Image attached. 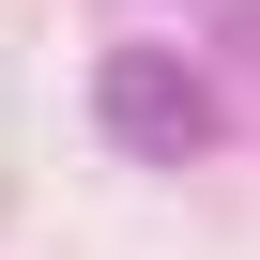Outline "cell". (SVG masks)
<instances>
[{"label": "cell", "instance_id": "6da1fadb", "mask_svg": "<svg viewBox=\"0 0 260 260\" xmlns=\"http://www.w3.org/2000/svg\"><path fill=\"white\" fill-rule=\"evenodd\" d=\"M92 107H107V138L122 153H153V169H184V153H214V92L169 61V46H107V77H92Z\"/></svg>", "mask_w": 260, "mask_h": 260}]
</instances>
